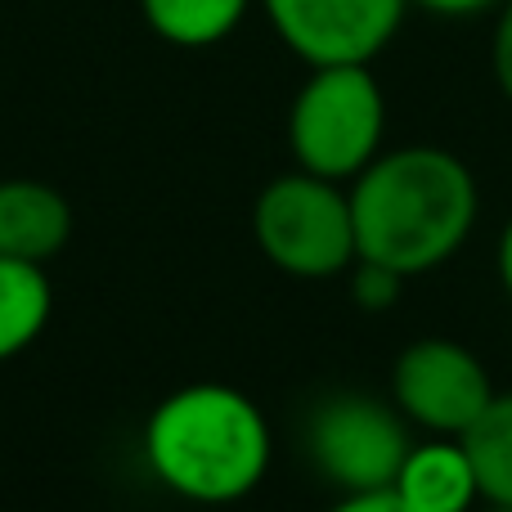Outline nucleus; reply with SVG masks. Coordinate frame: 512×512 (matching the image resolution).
<instances>
[{
    "label": "nucleus",
    "mask_w": 512,
    "mask_h": 512,
    "mask_svg": "<svg viewBox=\"0 0 512 512\" xmlns=\"http://www.w3.org/2000/svg\"><path fill=\"white\" fill-rule=\"evenodd\" d=\"M481 189L468 162L436 144L382 149L351 180V216L360 261H378L405 279L445 265L477 230Z\"/></svg>",
    "instance_id": "1"
},
{
    "label": "nucleus",
    "mask_w": 512,
    "mask_h": 512,
    "mask_svg": "<svg viewBox=\"0 0 512 512\" xmlns=\"http://www.w3.org/2000/svg\"><path fill=\"white\" fill-rule=\"evenodd\" d=\"M270 423L248 391L230 382H189L153 405L144 463L176 499L225 508L248 499L270 472Z\"/></svg>",
    "instance_id": "2"
},
{
    "label": "nucleus",
    "mask_w": 512,
    "mask_h": 512,
    "mask_svg": "<svg viewBox=\"0 0 512 512\" xmlns=\"http://www.w3.org/2000/svg\"><path fill=\"white\" fill-rule=\"evenodd\" d=\"M387 99L369 63H324L310 68L288 108L292 162L324 180H355L382 153Z\"/></svg>",
    "instance_id": "3"
},
{
    "label": "nucleus",
    "mask_w": 512,
    "mask_h": 512,
    "mask_svg": "<svg viewBox=\"0 0 512 512\" xmlns=\"http://www.w3.org/2000/svg\"><path fill=\"white\" fill-rule=\"evenodd\" d=\"M252 239L292 279H337L360 261L351 189L301 167L274 176L252 203Z\"/></svg>",
    "instance_id": "4"
},
{
    "label": "nucleus",
    "mask_w": 512,
    "mask_h": 512,
    "mask_svg": "<svg viewBox=\"0 0 512 512\" xmlns=\"http://www.w3.org/2000/svg\"><path fill=\"white\" fill-rule=\"evenodd\" d=\"M409 450H414L409 418L396 409V400L337 391V396L319 400L306 423L310 463L342 495L391 490Z\"/></svg>",
    "instance_id": "5"
},
{
    "label": "nucleus",
    "mask_w": 512,
    "mask_h": 512,
    "mask_svg": "<svg viewBox=\"0 0 512 512\" xmlns=\"http://www.w3.org/2000/svg\"><path fill=\"white\" fill-rule=\"evenodd\" d=\"M391 400L432 436H463L495 400L490 369L454 337H418L391 364Z\"/></svg>",
    "instance_id": "6"
},
{
    "label": "nucleus",
    "mask_w": 512,
    "mask_h": 512,
    "mask_svg": "<svg viewBox=\"0 0 512 512\" xmlns=\"http://www.w3.org/2000/svg\"><path fill=\"white\" fill-rule=\"evenodd\" d=\"M274 36L306 68L373 63L409 14V0H261Z\"/></svg>",
    "instance_id": "7"
},
{
    "label": "nucleus",
    "mask_w": 512,
    "mask_h": 512,
    "mask_svg": "<svg viewBox=\"0 0 512 512\" xmlns=\"http://www.w3.org/2000/svg\"><path fill=\"white\" fill-rule=\"evenodd\" d=\"M72 239V203L45 180H0V256L45 265Z\"/></svg>",
    "instance_id": "8"
},
{
    "label": "nucleus",
    "mask_w": 512,
    "mask_h": 512,
    "mask_svg": "<svg viewBox=\"0 0 512 512\" xmlns=\"http://www.w3.org/2000/svg\"><path fill=\"white\" fill-rule=\"evenodd\" d=\"M391 490L414 512H472L481 499L477 468L459 436H432L414 445Z\"/></svg>",
    "instance_id": "9"
},
{
    "label": "nucleus",
    "mask_w": 512,
    "mask_h": 512,
    "mask_svg": "<svg viewBox=\"0 0 512 512\" xmlns=\"http://www.w3.org/2000/svg\"><path fill=\"white\" fill-rule=\"evenodd\" d=\"M54 310V288L45 265L0 256V364L23 355L45 333Z\"/></svg>",
    "instance_id": "10"
},
{
    "label": "nucleus",
    "mask_w": 512,
    "mask_h": 512,
    "mask_svg": "<svg viewBox=\"0 0 512 512\" xmlns=\"http://www.w3.org/2000/svg\"><path fill=\"white\" fill-rule=\"evenodd\" d=\"M252 0H140V14L167 45L207 50L248 18Z\"/></svg>",
    "instance_id": "11"
},
{
    "label": "nucleus",
    "mask_w": 512,
    "mask_h": 512,
    "mask_svg": "<svg viewBox=\"0 0 512 512\" xmlns=\"http://www.w3.org/2000/svg\"><path fill=\"white\" fill-rule=\"evenodd\" d=\"M472 454L481 481V499L495 508H512V391L486 405V414L459 436Z\"/></svg>",
    "instance_id": "12"
},
{
    "label": "nucleus",
    "mask_w": 512,
    "mask_h": 512,
    "mask_svg": "<svg viewBox=\"0 0 512 512\" xmlns=\"http://www.w3.org/2000/svg\"><path fill=\"white\" fill-rule=\"evenodd\" d=\"M351 297L360 310H391L400 301V292H405V274L391 270V265H378V261H355L351 270Z\"/></svg>",
    "instance_id": "13"
},
{
    "label": "nucleus",
    "mask_w": 512,
    "mask_h": 512,
    "mask_svg": "<svg viewBox=\"0 0 512 512\" xmlns=\"http://www.w3.org/2000/svg\"><path fill=\"white\" fill-rule=\"evenodd\" d=\"M490 68H495V86L499 95L512 104V0L499 5L495 18V36H490Z\"/></svg>",
    "instance_id": "14"
},
{
    "label": "nucleus",
    "mask_w": 512,
    "mask_h": 512,
    "mask_svg": "<svg viewBox=\"0 0 512 512\" xmlns=\"http://www.w3.org/2000/svg\"><path fill=\"white\" fill-rule=\"evenodd\" d=\"M328 512H414L396 490H364V495H342Z\"/></svg>",
    "instance_id": "15"
},
{
    "label": "nucleus",
    "mask_w": 512,
    "mask_h": 512,
    "mask_svg": "<svg viewBox=\"0 0 512 512\" xmlns=\"http://www.w3.org/2000/svg\"><path fill=\"white\" fill-rule=\"evenodd\" d=\"M409 5L427 9V14H441V18H472V14H486V9L504 5V0H409Z\"/></svg>",
    "instance_id": "16"
},
{
    "label": "nucleus",
    "mask_w": 512,
    "mask_h": 512,
    "mask_svg": "<svg viewBox=\"0 0 512 512\" xmlns=\"http://www.w3.org/2000/svg\"><path fill=\"white\" fill-rule=\"evenodd\" d=\"M495 270H499V283H504V292L512 297V216H508L504 234H499V248H495Z\"/></svg>",
    "instance_id": "17"
},
{
    "label": "nucleus",
    "mask_w": 512,
    "mask_h": 512,
    "mask_svg": "<svg viewBox=\"0 0 512 512\" xmlns=\"http://www.w3.org/2000/svg\"><path fill=\"white\" fill-rule=\"evenodd\" d=\"M495 512H512V508H495Z\"/></svg>",
    "instance_id": "18"
}]
</instances>
